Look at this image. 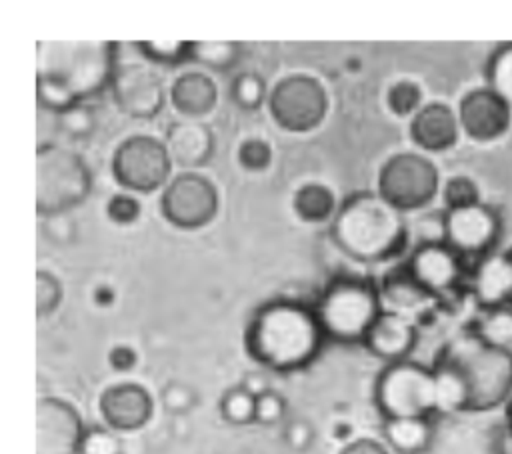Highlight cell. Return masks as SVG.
<instances>
[{
  "mask_svg": "<svg viewBox=\"0 0 512 454\" xmlns=\"http://www.w3.org/2000/svg\"><path fill=\"white\" fill-rule=\"evenodd\" d=\"M220 414L226 422L236 426H246L256 422V396H252L240 384L228 388L220 398Z\"/></svg>",
  "mask_w": 512,
  "mask_h": 454,
  "instance_id": "obj_30",
  "label": "cell"
},
{
  "mask_svg": "<svg viewBox=\"0 0 512 454\" xmlns=\"http://www.w3.org/2000/svg\"><path fill=\"white\" fill-rule=\"evenodd\" d=\"M136 48L140 54L156 64H182L184 60H190L192 54V42H182V40H146V42H136Z\"/></svg>",
  "mask_w": 512,
  "mask_h": 454,
  "instance_id": "obj_32",
  "label": "cell"
},
{
  "mask_svg": "<svg viewBox=\"0 0 512 454\" xmlns=\"http://www.w3.org/2000/svg\"><path fill=\"white\" fill-rule=\"evenodd\" d=\"M442 198L446 204V210H458L466 206H474L480 200V188L478 184L464 174L450 176L442 186Z\"/></svg>",
  "mask_w": 512,
  "mask_h": 454,
  "instance_id": "obj_34",
  "label": "cell"
},
{
  "mask_svg": "<svg viewBox=\"0 0 512 454\" xmlns=\"http://www.w3.org/2000/svg\"><path fill=\"white\" fill-rule=\"evenodd\" d=\"M86 432L76 406L58 396H42L36 404V454H78Z\"/></svg>",
  "mask_w": 512,
  "mask_h": 454,
  "instance_id": "obj_12",
  "label": "cell"
},
{
  "mask_svg": "<svg viewBox=\"0 0 512 454\" xmlns=\"http://www.w3.org/2000/svg\"><path fill=\"white\" fill-rule=\"evenodd\" d=\"M268 112L288 132H310L328 112V94L314 76L290 74L270 90Z\"/></svg>",
  "mask_w": 512,
  "mask_h": 454,
  "instance_id": "obj_10",
  "label": "cell"
},
{
  "mask_svg": "<svg viewBox=\"0 0 512 454\" xmlns=\"http://www.w3.org/2000/svg\"><path fill=\"white\" fill-rule=\"evenodd\" d=\"M232 100L244 110H258L268 102V88L258 72H242L232 82Z\"/></svg>",
  "mask_w": 512,
  "mask_h": 454,
  "instance_id": "obj_31",
  "label": "cell"
},
{
  "mask_svg": "<svg viewBox=\"0 0 512 454\" xmlns=\"http://www.w3.org/2000/svg\"><path fill=\"white\" fill-rule=\"evenodd\" d=\"M160 402L170 414L184 416L198 404V394L184 382H168L160 392Z\"/></svg>",
  "mask_w": 512,
  "mask_h": 454,
  "instance_id": "obj_38",
  "label": "cell"
},
{
  "mask_svg": "<svg viewBox=\"0 0 512 454\" xmlns=\"http://www.w3.org/2000/svg\"><path fill=\"white\" fill-rule=\"evenodd\" d=\"M498 236L500 216L484 202L444 214V242L460 256H486Z\"/></svg>",
  "mask_w": 512,
  "mask_h": 454,
  "instance_id": "obj_14",
  "label": "cell"
},
{
  "mask_svg": "<svg viewBox=\"0 0 512 454\" xmlns=\"http://www.w3.org/2000/svg\"><path fill=\"white\" fill-rule=\"evenodd\" d=\"M92 190L86 160L64 146L40 144L36 152V210L40 216L66 214Z\"/></svg>",
  "mask_w": 512,
  "mask_h": 454,
  "instance_id": "obj_6",
  "label": "cell"
},
{
  "mask_svg": "<svg viewBox=\"0 0 512 454\" xmlns=\"http://www.w3.org/2000/svg\"><path fill=\"white\" fill-rule=\"evenodd\" d=\"M386 446L398 454H422L434 438L432 418H394L382 424Z\"/></svg>",
  "mask_w": 512,
  "mask_h": 454,
  "instance_id": "obj_24",
  "label": "cell"
},
{
  "mask_svg": "<svg viewBox=\"0 0 512 454\" xmlns=\"http://www.w3.org/2000/svg\"><path fill=\"white\" fill-rule=\"evenodd\" d=\"M440 190L436 164L420 152L392 154L378 172V194L400 212L418 210Z\"/></svg>",
  "mask_w": 512,
  "mask_h": 454,
  "instance_id": "obj_8",
  "label": "cell"
},
{
  "mask_svg": "<svg viewBox=\"0 0 512 454\" xmlns=\"http://www.w3.org/2000/svg\"><path fill=\"white\" fill-rule=\"evenodd\" d=\"M242 388H246L252 396H260L264 394L266 390H270V384L266 380V376H262L260 372H250L244 376V380L240 382Z\"/></svg>",
  "mask_w": 512,
  "mask_h": 454,
  "instance_id": "obj_46",
  "label": "cell"
},
{
  "mask_svg": "<svg viewBox=\"0 0 512 454\" xmlns=\"http://www.w3.org/2000/svg\"><path fill=\"white\" fill-rule=\"evenodd\" d=\"M386 106L396 116H414L422 104V88L414 80H398L386 90Z\"/></svg>",
  "mask_w": 512,
  "mask_h": 454,
  "instance_id": "obj_33",
  "label": "cell"
},
{
  "mask_svg": "<svg viewBox=\"0 0 512 454\" xmlns=\"http://www.w3.org/2000/svg\"><path fill=\"white\" fill-rule=\"evenodd\" d=\"M294 212L304 222H326L334 218L338 206L332 188L320 182L302 184L292 198Z\"/></svg>",
  "mask_w": 512,
  "mask_h": 454,
  "instance_id": "obj_26",
  "label": "cell"
},
{
  "mask_svg": "<svg viewBox=\"0 0 512 454\" xmlns=\"http://www.w3.org/2000/svg\"><path fill=\"white\" fill-rule=\"evenodd\" d=\"M62 300V284L60 280L48 272H36V312L38 316H50Z\"/></svg>",
  "mask_w": 512,
  "mask_h": 454,
  "instance_id": "obj_37",
  "label": "cell"
},
{
  "mask_svg": "<svg viewBox=\"0 0 512 454\" xmlns=\"http://www.w3.org/2000/svg\"><path fill=\"white\" fill-rule=\"evenodd\" d=\"M58 126L60 130L74 140L88 138L96 130V116L94 110L88 104H76L62 114H58Z\"/></svg>",
  "mask_w": 512,
  "mask_h": 454,
  "instance_id": "obj_36",
  "label": "cell"
},
{
  "mask_svg": "<svg viewBox=\"0 0 512 454\" xmlns=\"http://www.w3.org/2000/svg\"><path fill=\"white\" fill-rule=\"evenodd\" d=\"M314 310L326 340L362 344L384 306L380 288L368 278L336 276L322 290Z\"/></svg>",
  "mask_w": 512,
  "mask_h": 454,
  "instance_id": "obj_5",
  "label": "cell"
},
{
  "mask_svg": "<svg viewBox=\"0 0 512 454\" xmlns=\"http://www.w3.org/2000/svg\"><path fill=\"white\" fill-rule=\"evenodd\" d=\"M324 340L326 334L314 306L292 298L264 302L256 308L244 332L250 358L274 372H296L310 366Z\"/></svg>",
  "mask_w": 512,
  "mask_h": 454,
  "instance_id": "obj_1",
  "label": "cell"
},
{
  "mask_svg": "<svg viewBox=\"0 0 512 454\" xmlns=\"http://www.w3.org/2000/svg\"><path fill=\"white\" fill-rule=\"evenodd\" d=\"M238 162L244 170L262 172L272 162V146L264 138H246L238 146Z\"/></svg>",
  "mask_w": 512,
  "mask_h": 454,
  "instance_id": "obj_39",
  "label": "cell"
},
{
  "mask_svg": "<svg viewBox=\"0 0 512 454\" xmlns=\"http://www.w3.org/2000/svg\"><path fill=\"white\" fill-rule=\"evenodd\" d=\"M410 138L426 152H444L460 138V122L456 110L444 102H428L410 118Z\"/></svg>",
  "mask_w": 512,
  "mask_h": 454,
  "instance_id": "obj_21",
  "label": "cell"
},
{
  "mask_svg": "<svg viewBox=\"0 0 512 454\" xmlns=\"http://www.w3.org/2000/svg\"><path fill=\"white\" fill-rule=\"evenodd\" d=\"M352 434H354V426H352L350 422H346V420H338V422L332 426V436H334L336 440L344 442V444H348L350 440H354Z\"/></svg>",
  "mask_w": 512,
  "mask_h": 454,
  "instance_id": "obj_48",
  "label": "cell"
},
{
  "mask_svg": "<svg viewBox=\"0 0 512 454\" xmlns=\"http://www.w3.org/2000/svg\"><path fill=\"white\" fill-rule=\"evenodd\" d=\"M486 86L512 106V42L496 46L488 56Z\"/></svg>",
  "mask_w": 512,
  "mask_h": 454,
  "instance_id": "obj_28",
  "label": "cell"
},
{
  "mask_svg": "<svg viewBox=\"0 0 512 454\" xmlns=\"http://www.w3.org/2000/svg\"><path fill=\"white\" fill-rule=\"evenodd\" d=\"M114 300H116V292H114L112 286H108V284L96 286V290H94V302H96L100 308L112 306Z\"/></svg>",
  "mask_w": 512,
  "mask_h": 454,
  "instance_id": "obj_47",
  "label": "cell"
},
{
  "mask_svg": "<svg viewBox=\"0 0 512 454\" xmlns=\"http://www.w3.org/2000/svg\"><path fill=\"white\" fill-rule=\"evenodd\" d=\"M508 404H510V410H512V400H510V402H508Z\"/></svg>",
  "mask_w": 512,
  "mask_h": 454,
  "instance_id": "obj_50",
  "label": "cell"
},
{
  "mask_svg": "<svg viewBox=\"0 0 512 454\" xmlns=\"http://www.w3.org/2000/svg\"><path fill=\"white\" fill-rule=\"evenodd\" d=\"M374 404L384 420L432 418L438 414L434 368L410 358L386 364L374 382Z\"/></svg>",
  "mask_w": 512,
  "mask_h": 454,
  "instance_id": "obj_7",
  "label": "cell"
},
{
  "mask_svg": "<svg viewBox=\"0 0 512 454\" xmlns=\"http://www.w3.org/2000/svg\"><path fill=\"white\" fill-rule=\"evenodd\" d=\"M500 450H502V454H512V410L508 414V424L500 438Z\"/></svg>",
  "mask_w": 512,
  "mask_h": 454,
  "instance_id": "obj_49",
  "label": "cell"
},
{
  "mask_svg": "<svg viewBox=\"0 0 512 454\" xmlns=\"http://www.w3.org/2000/svg\"><path fill=\"white\" fill-rule=\"evenodd\" d=\"M338 454H390V450L384 442H380L376 438L360 436V438H354L348 444H344Z\"/></svg>",
  "mask_w": 512,
  "mask_h": 454,
  "instance_id": "obj_45",
  "label": "cell"
},
{
  "mask_svg": "<svg viewBox=\"0 0 512 454\" xmlns=\"http://www.w3.org/2000/svg\"><path fill=\"white\" fill-rule=\"evenodd\" d=\"M418 340V330L412 318L384 310L364 338L366 350L386 364L408 360Z\"/></svg>",
  "mask_w": 512,
  "mask_h": 454,
  "instance_id": "obj_19",
  "label": "cell"
},
{
  "mask_svg": "<svg viewBox=\"0 0 512 454\" xmlns=\"http://www.w3.org/2000/svg\"><path fill=\"white\" fill-rule=\"evenodd\" d=\"M142 212V206L138 198H134L128 192L112 194L106 202V216L116 224H132L138 220Z\"/></svg>",
  "mask_w": 512,
  "mask_h": 454,
  "instance_id": "obj_40",
  "label": "cell"
},
{
  "mask_svg": "<svg viewBox=\"0 0 512 454\" xmlns=\"http://www.w3.org/2000/svg\"><path fill=\"white\" fill-rule=\"evenodd\" d=\"M116 48L114 42H38V104L62 114L110 88Z\"/></svg>",
  "mask_w": 512,
  "mask_h": 454,
  "instance_id": "obj_2",
  "label": "cell"
},
{
  "mask_svg": "<svg viewBox=\"0 0 512 454\" xmlns=\"http://www.w3.org/2000/svg\"><path fill=\"white\" fill-rule=\"evenodd\" d=\"M472 294L482 310L512 306V248L478 258L472 272Z\"/></svg>",
  "mask_w": 512,
  "mask_h": 454,
  "instance_id": "obj_20",
  "label": "cell"
},
{
  "mask_svg": "<svg viewBox=\"0 0 512 454\" xmlns=\"http://www.w3.org/2000/svg\"><path fill=\"white\" fill-rule=\"evenodd\" d=\"M114 104L126 116L150 120L164 108L166 92L162 78L144 64H118L110 82Z\"/></svg>",
  "mask_w": 512,
  "mask_h": 454,
  "instance_id": "obj_13",
  "label": "cell"
},
{
  "mask_svg": "<svg viewBox=\"0 0 512 454\" xmlns=\"http://www.w3.org/2000/svg\"><path fill=\"white\" fill-rule=\"evenodd\" d=\"M160 212L172 226L202 228L218 212V190L210 178L198 172H180L164 186Z\"/></svg>",
  "mask_w": 512,
  "mask_h": 454,
  "instance_id": "obj_11",
  "label": "cell"
},
{
  "mask_svg": "<svg viewBox=\"0 0 512 454\" xmlns=\"http://www.w3.org/2000/svg\"><path fill=\"white\" fill-rule=\"evenodd\" d=\"M108 364L116 372H130L138 364V352L128 344H116L108 352Z\"/></svg>",
  "mask_w": 512,
  "mask_h": 454,
  "instance_id": "obj_44",
  "label": "cell"
},
{
  "mask_svg": "<svg viewBox=\"0 0 512 454\" xmlns=\"http://www.w3.org/2000/svg\"><path fill=\"white\" fill-rule=\"evenodd\" d=\"M78 454H124V442L116 430L108 426H88Z\"/></svg>",
  "mask_w": 512,
  "mask_h": 454,
  "instance_id": "obj_35",
  "label": "cell"
},
{
  "mask_svg": "<svg viewBox=\"0 0 512 454\" xmlns=\"http://www.w3.org/2000/svg\"><path fill=\"white\" fill-rule=\"evenodd\" d=\"M330 234L334 244L358 262H384L398 256L408 242L402 212L378 192H354L338 206Z\"/></svg>",
  "mask_w": 512,
  "mask_h": 454,
  "instance_id": "obj_3",
  "label": "cell"
},
{
  "mask_svg": "<svg viewBox=\"0 0 512 454\" xmlns=\"http://www.w3.org/2000/svg\"><path fill=\"white\" fill-rule=\"evenodd\" d=\"M380 298L382 306L388 312L404 314L412 318L410 314L424 308L434 296L428 294L406 270V266L390 270L380 284Z\"/></svg>",
  "mask_w": 512,
  "mask_h": 454,
  "instance_id": "obj_23",
  "label": "cell"
},
{
  "mask_svg": "<svg viewBox=\"0 0 512 454\" xmlns=\"http://www.w3.org/2000/svg\"><path fill=\"white\" fill-rule=\"evenodd\" d=\"M172 166L164 140L150 134L128 136L112 154L114 180L122 188L140 194L166 186L172 180Z\"/></svg>",
  "mask_w": 512,
  "mask_h": 454,
  "instance_id": "obj_9",
  "label": "cell"
},
{
  "mask_svg": "<svg viewBox=\"0 0 512 454\" xmlns=\"http://www.w3.org/2000/svg\"><path fill=\"white\" fill-rule=\"evenodd\" d=\"M170 102L184 118L200 120L210 114L218 102L216 82L206 72H182L170 86Z\"/></svg>",
  "mask_w": 512,
  "mask_h": 454,
  "instance_id": "obj_22",
  "label": "cell"
},
{
  "mask_svg": "<svg viewBox=\"0 0 512 454\" xmlns=\"http://www.w3.org/2000/svg\"><path fill=\"white\" fill-rule=\"evenodd\" d=\"M286 400L276 390H266L264 394L256 396V422L270 426L280 422L286 416Z\"/></svg>",
  "mask_w": 512,
  "mask_h": 454,
  "instance_id": "obj_41",
  "label": "cell"
},
{
  "mask_svg": "<svg viewBox=\"0 0 512 454\" xmlns=\"http://www.w3.org/2000/svg\"><path fill=\"white\" fill-rule=\"evenodd\" d=\"M44 234L58 246H68L76 240L78 228L76 222L68 214H56L48 216L44 222Z\"/></svg>",
  "mask_w": 512,
  "mask_h": 454,
  "instance_id": "obj_42",
  "label": "cell"
},
{
  "mask_svg": "<svg viewBox=\"0 0 512 454\" xmlns=\"http://www.w3.org/2000/svg\"><path fill=\"white\" fill-rule=\"evenodd\" d=\"M98 410L108 428L116 432H136L154 416V398L148 388L138 382H118L100 394Z\"/></svg>",
  "mask_w": 512,
  "mask_h": 454,
  "instance_id": "obj_17",
  "label": "cell"
},
{
  "mask_svg": "<svg viewBox=\"0 0 512 454\" xmlns=\"http://www.w3.org/2000/svg\"><path fill=\"white\" fill-rule=\"evenodd\" d=\"M440 356L460 370L468 388V412H488L512 400V350L484 344L468 332Z\"/></svg>",
  "mask_w": 512,
  "mask_h": 454,
  "instance_id": "obj_4",
  "label": "cell"
},
{
  "mask_svg": "<svg viewBox=\"0 0 512 454\" xmlns=\"http://www.w3.org/2000/svg\"><path fill=\"white\" fill-rule=\"evenodd\" d=\"M284 440L294 452H306L314 442V428L304 418L292 420L284 428Z\"/></svg>",
  "mask_w": 512,
  "mask_h": 454,
  "instance_id": "obj_43",
  "label": "cell"
},
{
  "mask_svg": "<svg viewBox=\"0 0 512 454\" xmlns=\"http://www.w3.org/2000/svg\"><path fill=\"white\" fill-rule=\"evenodd\" d=\"M456 114L462 132L476 142L498 140L512 126V106L488 86L468 90Z\"/></svg>",
  "mask_w": 512,
  "mask_h": 454,
  "instance_id": "obj_15",
  "label": "cell"
},
{
  "mask_svg": "<svg viewBox=\"0 0 512 454\" xmlns=\"http://www.w3.org/2000/svg\"><path fill=\"white\" fill-rule=\"evenodd\" d=\"M240 54L242 44L238 42H192L190 60L212 70H228L240 60Z\"/></svg>",
  "mask_w": 512,
  "mask_h": 454,
  "instance_id": "obj_29",
  "label": "cell"
},
{
  "mask_svg": "<svg viewBox=\"0 0 512 454\" xmlns=\"http://www.w3.org/2000/svg\"><path fill=\"white\" fill-rule=\"evenodd\" d=\"M434 368L436 376V404L438 414H452L468 410V388L460 370L446 358L438 356Z\"/></svg>",
  "mask_w": 512,
  "mask_h": 454,
  "instance_id": "obj_25",
  "label": "cell"
},
{
  "mask_svg": "<svg viewBox=\"0 0 512 454\" xmlns=\"http://www.w3.org/2000/svg\"><path fill=\"white\" fill-rule=\"evenodd\" d=\"M164 144L174 166L194 172V168L204 166L212 158L214 132L202 120L182 118L168 126Z\"/></svg>",
  "mask_w": 512,
  "mask_h": 454,
  "instance_id": "obj_18",
  "label": "cell"
},
{
  "mask_svg": "<svg viewBox=\"0 0 512 454\" xmlns=\"http://www.w3.org/2000/svg\"><path fill=\"white\" fill-rule=\"evenodd\" d=\"M404 266L434 298L454 290L462 276V256L446 242L416 244Z\"/></svg>",
  "mask_w": 512,
  "mask_h": 454,
  "instance_id": "obj_16",
  "label": "cell"
},
{
  "mask_svg": "<svg viewBox=\"0 0 512 454\" xmlns=\"http://www.w3.org/2000/svg\"><path fill=\"white\" fill-rule=\"evenodd\" d=\"M470 332L484 344L512 350V306L482 310Z\"/></svg>",
  "mask_w": 512,
  "mask_h": 454,
  "instance_id": "obj_27",
  "label": "cell"
}]
</instances>
